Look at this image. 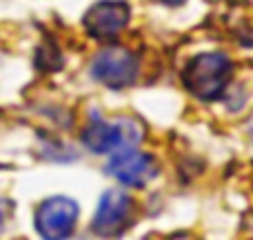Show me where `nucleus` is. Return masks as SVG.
Listing matches in <instances>:
<instances>
[{
	"label": "nucleus",
	"instance_id": "1",
	"mask_svg": "<svg viewBox=\"0 0 253 240\" xmlns=\"http://www.w3.org/2000/svg\"><path fill=\"white\" fill-rule=\"evenodd\" d=\"M229 71H231V65L224 56L205 53V56H198L189 62L182 78L191 94L205 98V100H211L224 92L229 83Z\"/></svg>",
	"mask_w": 253,
	"mask_h": 240
},
{
	"label": "nucleus",
	"instance_id": "2",
	"mask_svg": "<svg viewBox=\"0 0 253 240\" xmlns=\"http://www.w3.org/2000/svg\"><path fill=\"white\" fill-rule=\"evenodd\" d=\"M111 174L118 180H123L126 185H144L149 178L156 176V165L147 153L138 151L133 147H125V151H120L118 156L111 160Z\"/></svg>",
	"mask_w": 253,
	"mask_h": 240
},
{
	"label": "nucleus",
	"instance_id": "3",
	"mask_svg": "<svg viewBox=\"0 0 253 240\" xmlns=\"http://www.w3.org/2000/svg\"><path fill=\"white\" fill-rule=\"evenodd\" d=\"M93 71L105 83L114 85V87H123L133 80L135 71H138V60L125 49H111V51L102 53Z\"/></svg>",
	"mask_w": 253,
	"mask_h": 240
},
{
	"label": "nucleus",
	"instance_id": "4",
	"mask_svg": "<svg viewBox=\"0 0 253 240\" xmlns=\"http://www.w3.org/2000/svg\"><path fill=\"white\" fill-rule=\"evenodd\" d=\"M129 211H131L129 198H126L125 193L111 192V193H107L105 200H102L93 227L102 234H111V232L116 234L129 223Z\"/></svg>",
	"mask_w": 253,
	"mask_h": 240
},
{
	"label": "nucleus",
	"instance_id": "5",
	"mask_svg": "<svg viewBox=\"0 0 253 240\" xmlns=\"http://www.w3.org/2000/svg\"><path fill=\"white\" fill-rule=\"evenodd\" d=\"M126 18H129V9L123 2H105L102 7L91 11L89 25L93 27L96 34L111 36V34H118L126 25Z\"/></svg>",
	"mask_w": 253,
	"mask_h": 240
},
{
	"label": "nucleus",
	"instance_id": "6",
	"mask_svg": "<svg viewBox=\"0 0 253 240\" xmlns=\"http://www.w3.org/2000/svg\"><path fill=\"white\" fill-rule=\"evenodd\" d=\"M158 2H165V4H180L182 0H158Z\"/></svg>",
	"mask_w": 253,
	"mask_h": 240
},
{
	"label": "nucleus",
	"instance_id": "7",
	"mask_svg": "<svg viewBox=\"0 0 253 240\" xmlns=\"http://www.w3.org/2000/svg\"><path fill=\"white\" fill-rule=\"evenodd\" d=\"M251 134H253V120H251Z\"/></svg>",
	"mask_w": 253,
	"mask_h": 240
}]
</instances>
